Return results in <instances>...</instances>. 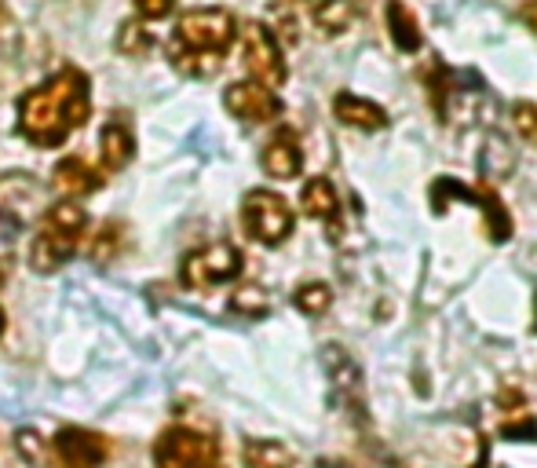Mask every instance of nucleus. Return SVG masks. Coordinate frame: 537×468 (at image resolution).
Listing matches in <instances>:
<instances>
[{
  "instance_id": "1",
  "label": "nucleus",
  "mask_w": 537,
  "mask_h": 468,
  "mask_svg": "<svg viewBox=\"0 0 537 468\" xmlns=\"http://www.w3.org/2000/svg\"><path fill=\"white\" fill-rule=\"evenodd\" d=\"M92 114L88 77L74 66L44 81L19 99V132L37 147H63L70 132L81 128Z\"/></svg>"
},
{
  "instance_id": "2",
  "label": "nucleus",
  "mask_w": 537,
  "mask_h": 468,
  "mask_svg": "<svg viewBox=\"0 0 537 468\" xmlns=\"http://www.w3.org/2000/svg\"><path fill=\"white\" fill-rule=\"evenodd\" d=\"M238 37V22L223 8H194L179 15L176 30L169 41V59L176 70L190 77H205L220 70L223 55L231 52Z\"/></svg>"
},
{
  "instance_id": "3",
  "label": "nucleus",
  "mask_w": 537,
  "mask_h": 468,
  "mask_svg": "<svg viewBox=\"0 0 537 468\" xmlns=\"http://www.w3.org/2000/svg\"><path fill=\"white\" fill-rule=\"evenodd\" d=\"M88 227V213L77 202H59L48 209L41 224V234L33 238L30 249V267L41 271V275H52L59 267L77 253L81 245V234Z\"/></svg>"
},
{
  "instance_id": "4",
  "label": "nucleus",
  "mask_w": 537,
  "mask_h": 468,
  "mask_svg": "<svg viewBox=\"0 0 537 468\" xmlns=\"http://www.w3.org/2000/svg\"><path fill=\"white\" fill-rule=\"evenodd\" d=\"M158 468H220V443L194 428H165L154 443Z\"/></svg>"
},
{
  "instance_id": "5",
  "label": "nucleus",
  "mask_w": 537,
  "mask_h": 468,
  "mask_svg": "<svg viewBox=\"0 0 537 468\" xmlns=\"http://www.w3.org/2000/svg\"><path fill=\"white\" fill-rule=\"evenodd\" d=\"M242 224L245 231L253 234L256 242L264 245H282L289 234H293V209L285 202L282 194L274 191H253L245 194L242 205Z\"/></svg>"
},
{
  "instance_id": "6",
  "label": "nucleus",
  "mask_w": 537,
  "mask_h": 468,
  "mask_svg": "<svg viewBox=\"0 0 537 468\" xmlns=\"http://www.w3.org/2000/svg\"><path fill=\"white\" fill-rule=\"evenodd\" d=\"M238 275H242V253L231 242L205 245L198 253H190L183 260V267H179V278H183L187 289L223 286V282H234Z\"/></svg>"
},
{
  "instance_id": "7",
  "label": "nucleus",
  "mask_w": 537,
  "mask_h": 468,
  "mask_svg": "<svg viewBox=\"0 0 537 468\" xmlns=\"http://www.w3.org/2000/svg\"><path fill=\"white\" fill-rule=\"evenodd\" d=\"M242 52H245V70L256 77V85L278 88L285 81V59L282 44L264 22H249L242 33Z\"/></svg>"
},
{
  "instance_id": "8",
  "label": "nucleus",
  "mask_w": 537,
  "mask_h": 468,
  "mask_svg": "<svg viewBox=\"0 0 537 468\" xmlns=\"http://www.w3.org/2000/svg\"><path fill=\"white\" fill-rule=\"evenodd\" d=\"M52 447L63 468H99L106 461V454H110L106 439L88 432V428H59Z\"/></svg>"
},
{
  "instance_id": "9",
  "label": "nucleus",
  "mask_w": 537,
  "mask_h": 468,
  "mask_svg": "<svg viewBox=\"0 0 537 468\" xmlns=\"http://www.w3.org/2000/svg\"><path fill=\"white\" fill-rule=\"evenodd\" d=\"M223 103L234 117L242 121H253V125H264V121H274L282 114V99L274 96L271 88L256 85V81H238L223 92Z\"/></svg>"
},
{
  "instance_id": "10",
  "label": "nucleus",
  "mask_w": 537,
  "mask_h": 468,
  "mask_svg": "<svg viewBox=\"0 0 537 468\" xmlns=\"http://www.w3.org/2000/svg\"><path fill=\"white\" fill-rule=\"evenodd\" d=\"M264 172L274 180H296L300 169H304V150H300V136L293 128H282L274 132V139L264 147Z\"/></svg>"
},
{
  "instance_id": "11",
  "label": "nucleus",
  "mask_w": 537,
  "mask_h": 468,
  "mask_svg": "<svg viewBox=\"0 0 537 468\" xmlns=\"http://www.w3.org/2000/svg\"><path fill=\"white\" fill-rule=\"evenodd\" d=\"M322 362H326V370H329V377H333V384H337V392L355 406V414H358V410H362V370L351 362L348 351L337 348V344L322 348Z\"/></svg>"
},
{
  "instance_id": "12",
  "label": "nucleus",
  "mask_w": 537,
  "mask_h": 468,
  "mask_svg": "<svg viewBox=\"0 0 537 468\" xmlns=\"http://www.w3.org/2000/svg\"><path fill=\"white\" fill-rule=\"evenodd\" d=\"M333 114L351 128H362V132H380V128H388V110L377 107V103H369V99L355 96V92H340L333 99Z\"/></svg>"
},
{
  "instance_id": "13",
  "label": "nucleus",
  "mask_w": 537,
  "mask_h": 468,
  "mask_svg": "<svg viewBox=\"0 0 537 468\" xmlns=\"http://www.w3.org/2000/svg\"><path fill=\"white\" fill-rule=\"evenodd\" d=\"M300 205H304L307 216H315V220H326L333 238H340L337 231V216H340V198H337V187L326 180V176H315V180L304 183V191H300Z\"/></svg>"
},
{
  "instance_id": "14",
  "label": "nucleus",
  "mask_w": 537,
  "mask_h": 468,
  "mask_svg": "<svg viewBox=\"0 0 537 468\" xmlns=\"http://www.w3.org/2000/svg\"><path fill=\"white\" fill-rule=\"evenodd\" d=\"M103 187V176L88 165L85 158H63L55 165V191L70 194V198H81V194H92Z\"/></svg>"
},
{
  "instance_id": "15",
  "label": "nucleus",
  "mask_w": 537,
  "mask_h": 468,
  "mask_svg": "<svg viewBox=\"0 0 537 468\" xmlns=\"http://www.w3.org/2000/svg\"><path fill=\"white\" fill-rule=\"evenodd\" d=\"M99 150H103V169H110V172L125 169L128 161H132V154H136V139H132L125 121H110V125L103 128Z\"/></svg>"
},
{
  "instance_id": "16",
  "label": "nucleus",
  "mask_w": 537,
  "mask_h": 468,
  "mask_svg": "<svg viewBox=\"0 0 537 468\" xmlns=\"http://www.w3.org/2000/svg\"><path fill=\"white\" fill-rule=\"evenodd\" d=\"M388 30H391V41L395 48L406 55L421 52L424 48V33H421V22L413 19V11L399 0H388Z\"/></svg>"
},
{
  "instance_id": "17",
  "label": "nucleus",
  "mask_w": 537,
  "mask_h": 468,
  "mask_svg": "<svg viewBox=\"0 0 537 468\" xmlns=\"http://www.w3.org/2000/svg\"><path fill=\"white\" fill-rule=\"evenodd\" d=\"M311 19H315V26L326 37H337V33H344L355 22V4L351 0H318Z\"/></svg>"
},
{
  "instance_id": "18",
  "label": "nucleus",
  "mask_w": 537,
  "mask_h": 468,
  "mask_svg": "<svg viewBox=\"0 0 537 468\" xmlns=\"http://www.w3.org/2000/svg\"><path fill=\"white\" fill-rule=\"evenodd\" d=\"M479 209H483L486 216V234L494 238V242H508V234H512V216H508V209L501 205V198H497L494 187H479Z\"/></svg>"
},
{
  "instance_id": "19",
  "label": "nucleus",
  "mask_w": 537,
  "mask_h": 468,
  "mask_svg": "<svg viewBox=\"0 0 537 468\" xmlns=\"http://www.w3.org/2000/svg\"><path fill=\"white\" fill-rule=\"evenodd\" d=\"M245 468H293V454L274 439H249L245 443Z\"/></svg>"
},
{
  "instance_id": "20",
  "label": "nucleus",
  "mask_w": 537,
  "mask_h": 468,
  "mask_svg": "<svg viewBox=\"0 0 537 468\" xmlns=\"http://www.w3.org/2000/svg\"><path fill=\"white\" fill-rule=\"evenodd\" d=\"M125 249V227L117 224V220H106L99 227V234H92V245H88V256H92L95 264H114L117 256Z\"/></svg>"
},
{
  "instance_id": "21",
  "label": "nucleus",
  "mask_w": 537,
  "mask_h": 468,
  "mask_svg": "<svg viewBox=\"0 0 537 468\" xmlns=\"http://www.w3.org/2000/svg\"><path fill=\"white\" fill-rule=\"evenodd\" d=\"M117 48L125 55H132V59H139V55H147L154 48V33L139 19H128L117 26Z\"/></svg>"
},
{
  "instance_id": "22",
  "label": "nucleus",
  "mask_w": 537,
  "mask_h": 468,
  "mask_svg": "<svg viewBox=\"0 0 537 468\" xmlns=\"http://www.w3.org/2000/svg\"><path fill=\"white\" fill-rule=\"evenodd\" d=\"M293 304L304 315H326L329 304H333V289L326 282H304V286L293 293Z\"/></svg>"
},
{
  "instance_id": "23",
  "label": "nucleus",
  "mask_w": 537,
  "mask_h": 468,
  "mask_svg": "<svg viewBox=\"0 0 537 468\" xmlns=\"http://www.w3.org/2000/svg\"><path fill=\"white\" fill-rule=\"evenodd\" d=\"M231 308L238 311V315H249V319H260V315H267V297L264 289L256 286H242L238 293L231 297Z\"/></svg>"
},
{
  "instance_id": "24",
  "label": "nucleus",
  "mask_w": 537,
  "mask_h": 468,
  "mask_svg": "<svg viewBox=\"0 0 537 468\" xmlns=\"http://www.w3.org/2000/svg\"><path fill=\"white\" fill-rule=\"evenodd\" d=\"M512 117H516V132H519V136L530 139V143H537V107H534V103H516Z\"/></svg>"
},
{
  "instance_id": "25",
  "label": "nucleus",
  "mask_w": 537,
  "mask_h": 468,
  "mask_svg": "<svg viewBox=\"0 0 537 468\" xmlns=\"http://www.w3.org/2000/svg\"><path fill=\"white\" fill-rule=\"evenodd\" d=\"M136 8L143 19H169L176 0H136Z\"/></svg>"
},
{
  "instance_id": "26",
  "label": "nucleus",
  "mask_w": 537,
  "mask_h": 468,
  "mask_svg": "<svg viewBox=\"0 0 537 468\" xmlns=\"http://www.w3.org/2000/svg\"><path fill=\"white\" fill-rule=\"evenodd\" d=\"M501 436H505V439H537V421H534V417L508 421V425H501Z\"/></svg>"
},
{
  "instance_id": "27",
  "label": "nucleus",
  "mask_w": 537,
  "mask_h": 468,
  "mask_svg": "<svg viewBox=\"0 0 537 468\" xmlns=\"http://www.w3.org/2000/svg\"><path fill=\"white\" fill-rule=\"evenodd\" d=\"M19 450H22V458L26 461H44V450H41V443H37V436L33 432H19Z\"/></svg>"
},
{
  "instance_id": "28",
  "label": "nucleus",
  "mask_w": 537,
  "mask_h": 468,
  "mask_svg": "<svg viewBox=\"0 0 537 468\" xmlns=\"http://www.w3.org/2000/svg\"><path fill=\"white\" fill-rule=\"evenodd\" d=\"M519 19L527 22L530 30L537 33V0H527V4H523V8H519Z\"/></svg>"
},
{
  "instance_id": "29",
  "label": "nucleus",
  "mask_w": 537,
  "mask_h": 468,
  "mask_svg": "<svg viewBox=\"0 0 537 468\" xmlns=\"http://www.w3.org/2000/svg\"><path fill=\"white\" fill-rule=\"evenodd\" d=\"M4 322H8V319H4V308H0V333H4Z\"/></svg>"
},
{
  "instance_id": "30",
  "label": "nucleus",
  "mask_w": 537,
  "mask_h": 468,
  "mask_svg": "<svg viewBox=\"0 0 537 468\" xmlns=\"http://www.w3.org/2000/svg\"><path fill=\"white\" fill-rule=\"evenodd\" d=\"M0 286H4V267H0Z\"/></svg>"
},
{
  "instance_id": "31",
  "label": "nucleus",
  "mask_w": 537,
  "mask_h": 468,
  "mask_svg": "<svg viewBox=\"0 0 537 468\" xmlns=\"http://www.w3.org/2000/svg\"><path fill=\"white\" fill-rule=\"evenodd\" d=\"M0 19H4V8H0Z\"/></svg>"
}]
</instances>
